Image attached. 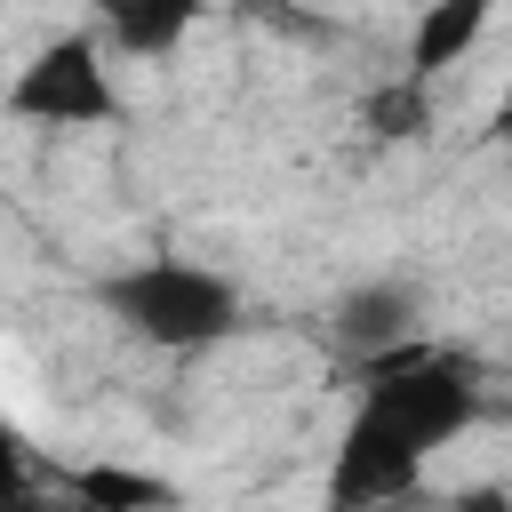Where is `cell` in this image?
<instances>
[{"label": "cell", "instance_id": "1", "mask_svg": "<svg viewBox=\"0 0 512 512\" xmlns=\"http://www.w3.org/2000/svg\"><path fill=\"white\" fill-rule=\"evenodd\" d=\"M96 304L160 352H208L240 328V288L208 264H184V256H152V264L96 280Z\"/></svg>", "mask_w": 512, "mask_h": 512}, {"label": "cell", "instance_id": "2", "mask_svg": "<svg viewBox=\"0 0 512 512\" xmlns=\"http://www.w3.org/2000/svg\"><path fill=\"white\" fill-rule=\"evenodd\" d=\"M360 368V400H376L384 416H400L424 448H448L456 432H472V416H480V368L464 360V352H440V344H392V352H376V360H352Z\"/></svg>", "mask_w": 512, "mask_h": 512}, {"label": "cell", "instance_id": "3", "mask_svg": "<svg viewBox=\"0 0 512 512\" xmlns=\"http://www.w3.org/2000/svg\"><path fill=\"white\" fill-rule=\"evenodd\" d=\"M424 440L384 416L376 400L352 408L344 440H336V464H328V512H400L416 488H424Z\"/></svg>", "mask_w": 512, "mask_h": 512}, {"label": "cell", "instance_id": "4", "mask_svg": "<svg viewBox=\"0 0 512 512\" xmlns=\"http://www.w3.org/2000/svg\"><path fill=\"white\" fill-rule=\"evenodd\" d=\"M8 112H16V120H48V128H96V120H112L120 96H112V80H104V48H96L88 32L48 40V48L16 72Z\"/></svg>", "mask_w": 512, "mask_h": 512}, {"label": "cell", "instance_id": "5", "mask_svg": "<svg viewBox=\"0 0 512 512\" xmlns=\"http://www.w3.org/2000/svg\"><path fill=\"white\" fill-rule=\"evenodd\" d=\"M328 336L352 360H376V352L408 344L416 336V288L408 280H360V288H344L336 312H328Z\"/></svg>", "mask_w": 512, "mask_h": 512}, {"label": "cell", "instance_id": "6", "mask_svg": "<svg viewBox=\"0 0 512 512\" xmlns=\"http://www.w3.org/2000/svg\"><path fill=\"white\" fill-rule=\"evenodd\" d=\"M488 8L496 0H424L416 8V32H408V72L416 80H440L456 56H472V40L488 32Z\"/></svg>", "mask_w": 512, "mask_h": 512}, {"label": "cell", "instance_id": "7", "mask_svg": "<svg viewBox=\"0 0 512 512\" xmlns=\"http://www.w3.org/2000/svg\"><path fill=\"white\" fill-rule=\"evenodd\" d=\"M88 8H96L104 40H112L120 56H168L208 0H88Z\"/></svg>", "mask_w": 512, "mask_h": 512}, {"label": "cell", "instance_id": "8", "mask_svg": "<svg viewBox=\"0 0 512 512\" xmlns=\"http://www.w3.org/2000/svg\"><path fill=\"white\" fill-rule=\"evenodd\" d=\"M64 488L96 512H176V488L160 472H136V464H80Z\"/></svg>", "mask_w": 512, "mask_h": 512}, {"label": "cell", "instance_id": "9", "mask_svg": "<svg viewBox=\"0 0 512 512\" xmlns=\"http://www.w3.org/2000/svg\"><path fill=\"white\" fill-rule=\"evenodd\" d=\"M360 128H368L376 144H416V136L432 128V80H416V72L384 80V88L360 104Z\"/></svg>", "mask_w": 512, "mask_h": 512}, {"label": "cell", "instance_id": "10", "mask_svg": "<svg viewBox=\"0 0 512 512\" xmlns=\"http://www.w3.org/2000/svg\"><path fill=\"white\" fill-rule=\"evenodd\" d=\"M448 512H512V488H496V480H480V488H464V496H448Z\"/></svg>", "mask_w": 512, "mask_h": 512}, {"label": "cell", "instance_id": "11", "mask_svg": "<svg viewBox=\"0 0 512 512\" xmlns=\"http://www.w3.org/2000/svg\"><path fill=\"white\" fill-rule=\"evenodd\" d=\"M488 136H512V88L496 96V112H488Z\"/></svg>", "mask_w": 512, "mask_h": 512}, {"label": "cell", "instance_id": "12", "mask_svg": "<svg viewBox=\"0 0 512 512\" xmlns=\"http://www.w3.org/2000/svg\"><path fill=\"white\" fill-rule=\"evenodd\" d=\"M56 512H88V504H80V496H72V504H56Z\"/></svg>", "mask_w": 512, "mask_h": 512}, {"label": "cell", "instance_id": "13", "mask_svg": "<svg viewBox=\"0 0 512 512\" xmlns=\"http://www.w3.org/2000/svg\"><path fill=\"white\" fill-rule=\"evenodd\" d=\"M88 512H96V504H88Z\"/></svg>", "mask_w": 512, "mask_h": 512}]
</instances>
